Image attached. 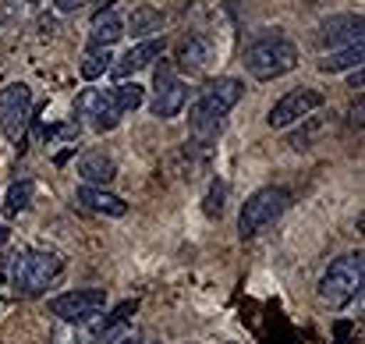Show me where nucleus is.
Instances as JSON below:
<instances>
[{"instance_id": "obj_15", "label": "nucleus", "mask_w": 365, "mask_h": 344, "mask_svg": "<svg viewBox=\"0 0 365 344\" xmlns=\"http://www.w3.org/2000/svg\"><path fill=\"white\" fill-rule=\"evenodd\" d=\"M75 203H78L82 210L103 213V217H124V213H128V203H124L121 196H114V192H107V188H96V185H82V188L75 192Z\"/></svg>"}, {"instance_id": "obj_21", "label": "nucleus", "mask_w": 365, "mask_h": 344, "mask_svg": "<svg viewBox=\"0 0 365 344\" xmlns=\"http://www.w3.org/2000/svg\"><path fill=\"white\" fill-rule=\"evenodd\" d=\"M110 96H114V103H118V111H121V114H131V111H138V107H142L145 89H142L138 82H118V86L110 89Z\"/></svg>"}, {"instance_id": "obj_3", "label": "nucleus", "mask_w": 365, "mask_h": 344, "mask_svg": "<svg viewBox=\"0 0 365 344\" xmlns=\"http://www.w3.org/2000/svg\"><path fill=\"white\" fill-rule=\"evenodd\" d=\"M294 64H298V46L280 29H266L245 50V71L259 82H273V79L294 71Z\"/></svg>"}, {"instance_id": "obj_17", "label": "nucleus", "mask_w": 365, "mask_h": 344, "mask_svg": "<svg viewBox=\"0 0 365 344\" xmlns=\"http://www.w3.org/2000/svg\"><path fill=\"white\" fill-rule=\"evenodd\" d=\"M124 36V18L114 11V7H103V11H96V18H93V29H89V46H114L118 39Z\"/></svg>"}, {"instance_id": "obj_8", "label": "nucleus", "mask_w": 365, "mask_h": 344, "mask_svg": "<svg viewBox=\"0 0 365 344\" xmlns=\"http://www.w3.org/2000/svg\"><path fill=\"white\" fill-rule=\"evenodd\" d=\"M32 121V89L25 82H11L0 89V131L7 142H21Z\"/></svg>"}, {"instance_id": "obj_27", "label": "nucleus", "mask_w": 365, "mask_h": 344, "mask_svg": "<svg viewBox=\"0 0 365 344\" xmlns=\"http://www.w3.org/2000/svg\"><path fill=\"white\" fill-rule=\"evenodd\" d=\"M348 89H362V68L351 75V82H348Z\"/></svg>"}, {"instance_id": "obj_24", "label": "nucleus", "mask_w": 365, "mask_h": 344, "mask_svg": "<svg viewBox=\"0 0 365 344\" xmlns=\"http://www.w3.org/2000/svg\"><path fill=\"white\" fill-rule=\"evenodd\" d=\"M50 344H89V330L82 327H68V323H57L50 330Z\"/></svg>"}, {"instance_id": "obj_12", "label": "nucleus", "mask_w": 365, "mask_h": 344, "mask_svg": "<svg viewBox=\"0 0 365 344\" xmlns=\"http://www.w3.org/2000/svg\"><path fill=\"white\" fill-rule=\"evenodd\" d=\"M362 14H334L316 29V43L323 50H344L351 43H362Z\"/></svg>"}, {"instance_id": "obj_9", "label": "nucleus", "mask_w": 365, "mask_h": 344, "mask_svg": "<svg viewBox=\"0 0 365 344\" xmlns=\"http://www.w3.org/2000/svg\"><path fill=\"white\" fill-rule=\"evenodd\" d=\"M319 107H323V93L312 89V86H298V89L284 93V96L269 107L266 124H269V128H287V124H294V121H305L309 114H316Z\"/></svg>"}, {"instance_id": "obj_19", "label": "nucleus", "mask_w": 365, "mask_h": 344, "mask_svg": "<svg viewBox=\"0 0 365 344\" xmlns=\"http://www.w3.org/2000/svg\"><path fill=\"white\" fill-rule=\"evenodd\" d=\"M362 57H365V46L362 43H351L344 50H330L319 61V71L323 75H337V71H348V68H362Z\"/></svg>"}, {"instance_id": "obj_2", "label": "nucleus", "mask_w": 365, "mask_h": 344, "mask_svg": "<svg viewBox=\"0 0 365 344\" xmlns=\"http://www.w3.org/2000/svg\"><path fill=\"white\" fill-rule=\"evenodd\" d=\"M61 273H64V256L57 248H43V245L21 248L7 266V280H11L14 295H21V298L43 295Z\"/></svg>"}, {"instance_id": "obj_13", "label": "nucleus", "mask_w": 365, "mask_h": 344, "mask_svg": "<svg viewBox=\"0 0 365 344\" xmlns=\"http://www.w3.org/2000/svg\"><path fill=\"white\" fill-rule=\"evenodd\" d=\"M163 36H153V39H138L128 54H124L121 61H114V68H110V75L118 79V82H128L135 71H142V68H149L153 61H160L163 57Z\"/></svg>"}, {"instance_id": "obj_18", "label": "nucleus", "mask_w": 365, "mask_h": 344, "mask_svg": "<svg viewBox=\"0 0 365 344\" xmlns=\"http://www.w3.org/2000/svg\"><path fill=\"white\" fill-rule=\"evenodd\" d=\"M163 25H167L163 11H160V7L142 4V7H135V11H131V18H128L124 32H131L135 39H153V36H163Z\"/></svg>"}, {"instance_id": "obj_25", "label": "nucleus", "mask_w": 365, "mask_h": 344, "mask_svg": "<svg viewBox=\"0 0 365 344\" xmlns=\"http://www.w3.org/2000/svg\"><path fill=\"white\" fill-rule=\"evenodd\" d=\"M305 121H309V128L287 138V142H291V149H309V146H312V138H316V135L323 131V121H312V114L305 117Z\"/></svg>"}, {"instance_id": "obj_1", "label": "nucleus", "mask_w": 365, "mask_h": 344, "mask_svg": "<svg viewBox=\"0 0 365 344\" xmlns=\"http://www.w3.org/2000/svg\"><path fill=\"white\" fill-rule=\"evenodd\" d=\"M245 86L238 79H210L202 89H199V96H195V103H192V111H188V128H192V135L195 138H217L220 135V128H224V117L231 114V107L242 100Z\"/></svg>"}, {"instance_id": "obj_11", "label": "nucleus", "mask_w": 365, "mask_h": 344, "mask_svg": "<svg viewBox=\"0 0 365 344\" xmlns=\"http://www.w3.org/2000/svg\"><path fill=\"white\" fill-rule=\"evenodd\" d=\"M213 61H217V43L206 32H188L174 50V68H181L188 75H202Z\"/></svg>"}, {"instance_id": "obj_5", "label": "nucleus", "mask_w": 365, "mask_h": 344, "mask_svg": "<svg viewBox=\"0 0 365 344\" xmlns=\"http://www.w3.org/2000/svg\"><path fill=\"white\" fill-rule=\"evenodd\" d=\"M287 206H291V192L280 188V185H266V188L252 192V196L245 199L242 217H238L242 238H252V234H259L262 228H269L273 221H280Z\"/></svg>"}, {"instance_id": "obj_23", "label": "nucleus", "mask_w": 365, "mask_h": 344, "mask_svg": "<svg viewBox=\"0 0 365 344\" xmlns=\"http://www.w3.org/2000/svg\"><path fill=\"white\" fill-rule=\"evenodd\" d=\"M224 206H227V181H213L210 185V192H206V203H202V210H206V217L210 221H220L224 217Z\"/></svg>"}, {"instance_id": "obj_6", "label": "nucleus", "mask_w": 365, "mask_h": 344, "mask_svg": "<svg viewBox=\"0 0 365 344\" xmlns=\"http://www.w3.org/2000/svg\"><path fill=\"white\" fill-rule=\"evenodd\" d=\"M107 309V291L103 288H78V291H68V295H57L50 298V313L68 323V327H86V323H96Z\"/></svg>"}, {"instance_id": "obj_22", "label": "nucleus", "mask_w": 365, "mask_h": 344, "mask_svg": "<svg viewBox=\"0 0 365 344\" xmlns=\"http://www.w3.org/2000/svg\"><path fill=\"white\" fill-rule=\"evenodd\" d=\"M32 196H36V185H32L29 178H21V181H14V185L7 188V203H4V210L14 217V213H21V210L32 206Z\"/></svg>"}, {"instance_id": "obj_26", "label": "nucleus", "mask_w": 365, "mask_h": 344, "mask_svg": "<svg viewBox=\"0 0 365 344\" xmlns=\"http://www.w3.org/2000/svg\"><path fill=\"white\" fill-rule=\"evenodd\" d=\"M53 4H57V11H61V14H75V11H82L89 0H53Z\"/></svg>"}, {"instance_id": "obj_14", "label": "nucleus", "mask_w": 365, "mask_h": 344, "mask_svg": "<svg viewBox=\"0 0 365 344\" xmlns=\"http://www.w3.org/2000/svg\"><path fill=\"white\" fill-rule=\"evenodd\" d=\"M138 302H121L110 316H103V323L96 330H89V344H121L128 338V327H131V316H135Z\"/></svg>"}, {"instance_id": "obj_7", "label": "nucleus", "mask_w": 365, "mask_h": 344, "mask_svg": "<svg viewBox=\"0 0 365 344\" xmlns=\"http://www.w3.org/2000/svg\"><path fill=\"white\" fill-rule=\"evenodd\" d=\"M185 103H188V86L181 82L174 61H160V68L153 71V103H149L153 117L160 121L178 117L185 111Z\"/></svg>"}, {"instance_id": "obj_4", "label": "nucleus", "mask_w": 365, "mask_h": 344, "mask_svg": "<svg viewBox=\"0 0 365 344\" xmlns=\"http://www.w3.org/2000/svg\"><path fill=\"white\" fill-rule=\"evenodd\" d=\"M365 280V256L362 252H348L341 259H334L319 280V298L330 309H344L348 302H355L362 295Z\"/></svg>"}, {"instance_id": "obj_10", "label": "nucleus", "mask_w": 365, "mask_h": 344, "mask_svg": "<svg viewBox=\"0 0 365 344\" xmlns=\"http://www.w3.org/2000/svg\"><path fill=\"white\" fill-rule=\"evenodd\" d=\"M75 114L86 117L96 131H114L121 124V111L110 96V89H86L78 100H75Z\"/></svg>"}, {"instance_id": "obj_16", "label": "nucleus", "mask_w": 365, "mask_h": 344, "mask_svg": "<svg viewBox=\"0 0 365 344\" xmlns=\"http://www.w3.org/2000/svg\"><path fill=\"white\" fill-rule=\"evenodd\" d=\"M78 174H82V181H86V185L103 188V185H110V181L118 178V163H114V156H110V153L93 149V153H86V156L78 160Z\"/></svg>"}, {"instance_id": "obj_20", "label": "nucleus", "mask_w": 365, "mask_h": 344, "mask_svg": "<svg viewBox=\"0 0 365 344\" xmlns=\"http://www.w3.org/2000/svg\"><path fill=\"white\" fill-rule=\"evenodd\" d=\"M110 68H114V54H110L107 46H89V50H86V57H82V64H78L82 79H89V82L103 79Z\"/></svg>"}]
</instances>
